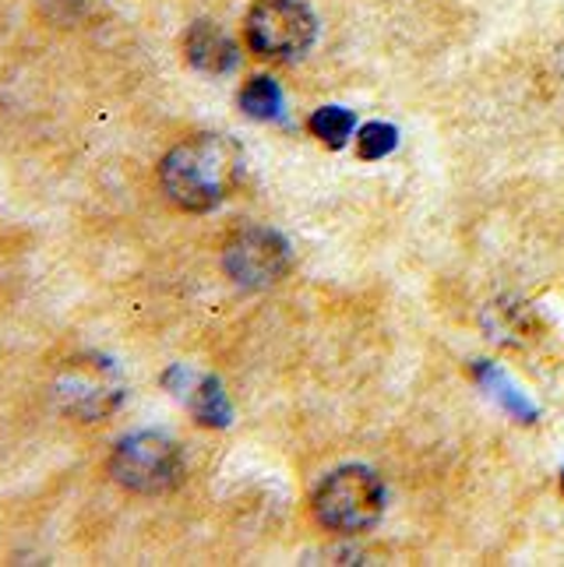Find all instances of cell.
<instances>
[{"label":"cell","mask_w":564,"mask_h":567,"mask_svg":"<svg viewBox=\"0 0 564 567\" xmlns=\"http://www.w3.org/2000/svg\"><path fill=\"white\" fill-rule=\"evenodd\" d=\"M384 512V486L375 468L342 465L315 491V518L328 533H363Z\"/></svg>","instance_id":"cell-2"},{"label":"cell","mask_w":564,"mask_h":567,"mask_svg":"<svg viewBox=\"0 0 564 567\" xmlns=\"http://www.w3.org/2000/svg\"><path fill=\"white\" fill-rule=\"evenodd\" d=\"M318 35V18L304 0H258L247 11V43L271 61H294Z\"/></svg>","instance_id":"cell-5"},{"label":"cell","mask_w":564,"mask_h":567,"mask_svg":"<svg viewBox=\"0 0 564 567\" xmlns=\"http://www.w3.org/2000/svg\"><path fill=\"white\" fill-rule=\"evenodd\" d=\"M110 476L131 494L160 497L170 494L184 480V455L181 444L155 430L127 434L110 455Z\"/></svg>","instance_id":"cell-3"},{"label":"cell","mask_w":564,"mask_h":567,"mask_svg":"<svg viewBox=\"0 0 564 567\" xmlns=\"http://www.w3.org/2000/svg\"><path fill=\"white\" fill-rule=\"evenodd\" d=\"M353 127H357L353 113L342 106H321L315 116H310V131H315L328 148H342L349 138H353Z\"/></svg>","instance_id":"cell-10"},{"label":"cell","mask_w":564,"mask_h":567,"mask_svg":"<svg viewBox=\"0 0 564 567\" xmlns=\"http://www.w3.org/2000/svg\"><path fill=\"white\" fill-rule=\"evenodd\" d=\"M240 110L250 121H276L283 113V89L271 82V78L258 74L240 89Z\"/></svg>","instance_id":"cell-8"},{"label":"cell","mask_w":564,"mask_h":567,"mask_svg":"<svg viewBox=\"0 0 564 567\" xmlns=\"http://www.w3.org/2000/svg\"><path fill=\"white\" fill-rule=\"evenodd\" d=\"M191 409H194V416H198L202 423H208V426H226L229 416H233L229 399H226V391H223V384L216 378H205L198 388H194Z\"/></svg>","instance_id":"cell-9"},{"label":"cell","mask_w":564,"mask_h":567,"mask_svg":"<svg viewBox=\"0 0 564 567\" xmlns=\"http://www.w3.org/2000/svg\"><path fill=\"white\" fill-rule=\"evenodd\" d=\"M184 56L205 74H226L237 68V43L216 22H194L184 35Z\"/></svg>","instance_id":"cell-7"},{"label":"cell","mask_w":564,"mask_h":567,"mask_svg":"<svg viewBox=\"0 0 564 567\" xmlns=\"http://www.w3.org/2000/svg\"><path fill=\"white\" fill-rule=\"evenodd\" d=\"M396 145H399V134L392 124H367L357 138L360 159H384L388 152H396Z\"/></svg>","instance_id":"cell-11"},{"label":"cell","mask_w":564,"mask_h":567,"mask_svg":"<svg viewBox=\"0 0 564 567\" xmlns=\"http://www.w3.org/2000/svg\"><path fill=\"white\" fill-rule=\"evenodd\" d=\"M223 268L237 286H247V289L271 286L276 279H283V271L289 268V244L279 233L262 229V226L244 229L226 244Z\"/></svg>","instance_id":"cell-6"},{"label":"cell","mask_w":564,"mask_h":567,"mask_svg":"<svg viewBox=\"0 0 564 567\" xmlns=\"http://www.w3.org/2000/svg\"><path fill=\"white\" fill-rule=\"evenodd\" d=\"M244 177V148L226 134H194L173 145L160 163L166 198L184 212L219 208Z\"/></svg>","instance_id":"cell-1"},{"label":"cell","mask_w":564,"mask_h":567,"mask_svg":"<svg viewBox=\"0 0 564 567\" xmlns=\"http://www.w3.org/2000/svg\"><path fill=\"white\" fill-rule=\"evenodd\" d=\"M53 395H57V405H61L71 420L100 423L121 409L124 378H121V370L113 367V360L85 353V357L68 360L57 370Z\"/></svg>","instance_id":"cell-4"}]
</instances>
